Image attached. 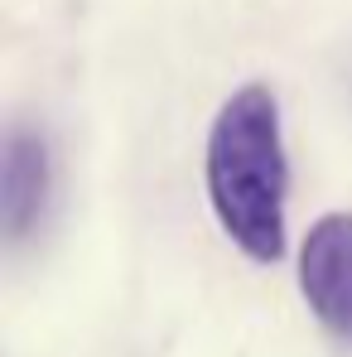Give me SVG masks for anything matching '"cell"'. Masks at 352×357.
<instances>
[{"mask_svg":"<svg viewBox=\"0 0 352 357\" xmlns=\"http://www.w3.org/2000/svg\"><path fill=\"white\" fill-rule=\"evenodd\" d=\"M208 203L217 227L241 246L251 261L270 266L285 256V135H280V102L270 87L246 82L222 102L208 130Z\"/></svg>","mask_w":352,"mask_h":357,"instance_id":"obj_1","label":"cell"},{"mask_svg":"<svg viewBox=\"0 0 352 357\" xmlns=\"http://www.w3.org/2000/svg\"><path fill=\"white\" fill-rule=\"evenodd\" d=\"M299 290L323 328L352 338V213H328L299 251Z\"/></svg>","mask_w":352,"mask_h":357,"instance_id":"obj_2","label":"cell"},{"mask_svg":"<svg viewBox=\"0 0 352 357\" xmlns=\"http://www.w3.org/2000/svg\"><path fill=\"white\" fill-rule=\"evenodd\" d=\"M54 193V160H49V140L29 126H10L5 135V169H0V218H5V237L24 241L49 208Z\"/></svg>","mask_w":352,"mask_h":357,"instance_id":"obj_3","label":"cell"}]
</instances>
